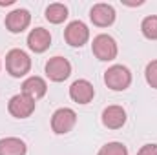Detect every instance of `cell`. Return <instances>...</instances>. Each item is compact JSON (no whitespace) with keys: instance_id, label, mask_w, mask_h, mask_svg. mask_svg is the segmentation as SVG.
<instances>
[{"instance_id":"44dd1931","label":"cell","mask_w":157,"mask_h":155,"mask_svg":"<svg viewBox=\"0 0 157 155\" xmlns=\"http://www.w3.org/2000/svg\"><path fill=\"white\" fill-rule=\"evenodd\" d=\"M0 66H2V64H0Z\"/></svg>"},{"instance_id":"5bb4252c","label":"cell","mask_w":157,"mask_h":155,"mask_svg":"<svg viewBox=\"0 0 157 155\" xmlns=\"http://www.w3.org/2000/svg\"><path fill=\"white\" fill-rule=\"evenodd\" d=\"M28 146L18 137H6L0 139V155H26Z\"/></svg>"},{"instance_id":"6da1fadb","label":"cell","mask_w":157,"mask_h":155,"mask_svg":"<svg viewBox=\"0 0 157 155\" xmlns=\"http://www.w3.org/2000/svg\"><path fill=\"white\" fill-rule=\"evenodd\" d=\"M6 70L11 77L20 78L29 73L31 70V59L26 51L22 49H11L6 55Z\"/></svg>"},{"instance_id":"ba28073f","label":"cell","mask_w":157,"mask_h":155,"mask_svg":"<svg viewBox=\"0 0 157 155\" xmlns=\"http://www.w3.org/2000/svg\"><path fill=\"white\" fill-rule=\"evenodd\" d=\"M90 18H91V22L95 26L108 28V26H112L115 22V9L110 4H104V2L95 4L91 7V11H90Z\"/></svg>"},{"instance_id":"7c38bea8","label":"cell","mask_w":157,"mask_h":155,"mask_svg":"<svg viewBox=\"0 0 157 155\" xmlns=\"http://www.w3.org/2000/svg\"><path fill=\"white\" fill-rule=\"evenodd\" d=\"M126 122V112L121 106H108L102 112V124L110 130H119Z\"/></svg>"},{"instance_id":"30bf717a","label":"cell","mask_w":157,"mask_h":155,"mask_svg":"<svg viewBox=\"0 0 157 155\" xmlns=\"http://www.w3.org/2000/svg\"><path fill=\"white\" fill-rule=\"evenodd\" d=\"M31 24V15L28 9H13L6 17V28L11 33H22Z\"/></svg>"},{"instance_id":"277c9868","label":"cell","mask_w":157,"mask_h":155,"mask_svg":"<svg viewBox=\"0 0 157 155\" xmlns=\"http://www.w3.org/2000/svg\"><path fill=\"white\" fill-rule=\"evenodd\" d=\"M75 122H77V113L71 108H60L51 117V130L57 135H64L73 130Z\"/></svg>"},{"instance_id":"9a60e30c","label":"cell","mask_w":157,"mask_h":155,"mask_svg":"<svg viewBox=\"0 0 157 155\" xmlns=\"http://www.w3.org/2000/svg\"><path fill=\"white\" fill-rule=\"evenodd\" d=\"M46 18L51 24H60V22H64L68 18V7L64 4H59V2L49 4L46 7Z\"/></svg>"},{"instance_id":"8992f818","label":"cell","mask_w":157,"mask_h":155,"mask_svg":"<svg viewBox=\"0 0 157 155\" xmlns=\"http://www.w3.org/2000/svg\"><path fill=\"white\" fill-rule=\"evenodd\" d=\"M64 39L70 46L73 47H82L88 39H90V29L84 22L80 20H73L66 26V31H64Z\"/></svg>"},{"instance_id":"e0dca14e","label":"cell","mask_w":157,"mask_h":155,"mask_svg":"<svg viewBox=\"0 0 157 155\" xmlns=\"http://www.w3.org/2000/svg\"><path fill=\"white\" fill-rule=\"evenodd\" d=\"M97 155H128V148L122 142H108L99 150Z\"/></svg>"},{"instance_id":"2e32d148","label":"cell","mask_w":157,"mask_h":155,"mask_svg":"<svg viewBox=\"0 0 157 155\" xmlns=\"http://www.w3.org/2000/svg\"><path fill=\"white\" fill-rule=\"evenodd\" d=\"M141 31L146 39L157 40V15H150L141 22Z\"/></svg>"},{"instance_id":"ac0fdd59","label":"cell","mask_w":157,"mask_h":155,"mask_svg":"<svg viewBox=\"0 0 157 155\" xmlns=\"http://www.w3.org/2000/svg\"><path fill=\"white\" fill-rule=\"evenodd\" d=\"M144 75H146V82H148L152 88L157 89V60H152V62L146 66Z\"/></svg>"},{"instance_id":"9c48e42d","label":"cell","mask_w":157,"mask_h":155,"mask_svg":"<svg viewBox=\"0 0 157 155\" xmlns=\"http://www.w3.org/2000/svg\"><path fill=\"white\" fill-rule=\"evenodd\" d=\"M93 95H95V89H93L91 82L86 80V78H78V80H75L70 86V97L77 104H88V102H91Z\"/></svg>"},{"instance_id":"52a82bcc","label":"cell","mask_w":157,"mask_h":155,"mask_svg":"<svg viewBox=\"0 0 157 155\" xmlns=\"http://www.w3.org/2000/svg\"><path fill=\"white\" fill-rule=\"evenodd\" d=\"M46 75L53 82H62L71 75V64L64 57H53L46 64Z\"/></svg>"},{"instance_id":"5b68a950","label":"cell","mask_w":157,"mask_h":155,"mask_svg":"<svg viewBox=\"0 0 157 155\" xmlns=\"http://www.w3.org/2000/svg\"><path fill=\"white\" fill-rule=\"evenodd\" d=\"M7 110L15 119H28L35 112V100L24 93H18L15 97L9 99L7 102Z\"/></svg>"},{"instance_id":"4fadbf2b","label":"cell","mask_w":157,"mask_h":155,"mask_svg":"<svg viewBox=\"0 0 157 155\" xmlns=\"http://www.w3.org/2000/svg\"><path fill=\"white\" fill-rule=\"evenodd\" d=\"M46 91H48V84H46L44 78H40V77H29L22 82V93L31 97L33 100L44 97Z\"/></svg>"},{"instance_id":"d6986e66","label":"cell","mask_w":157,"mask_h":155,"mask_svg":"<svg viewBox=\"0 0 157 155\" xmlns=\"http://www.w3.org/2000/svg\"><path fill=\"white\" fill-rule=\"evenodd\" d=\"M137 155H157V144H144Z\"/></svg>"},{"instance_id":"7a4b0ae2","label":"cell","mask_w":157,"mask_h":155,"mask_svg":"<svg viewBox=\"0 0 157 155\" xmlns=\"http://www.w3.org/2000/svg\"><path fill=\"white\" fill-rule=\"evenodd\" d=\"M104 82L113 91H124L132 84V73L126 66L115 64L104 71Z\"/></svg>"},{"instance_id":"3957f363","label":"cell","mask_w":157,"mask_h":155,"mask_svg":"<svg viewBox=\"0 0 157 155\" xmlns=\"http://www.w3.org/2000/svg\"><path fill=\"white\" fill-rule=\"evenodd\" d=\"M91 49H93V55L99 59V60H113L117 57V42L112 39L110 35H97L93 39L91 44Z\"/></svg>"},{"instance_id":"ffe728a7","label":"cell","mask_w":157,"mask_h":155,"mask_svg":"<svg viewBox=\"0 0 157 155\" xmlns=\"http://www.w3.org/2000/svg\"><path fill=\"white\" fill-rule=\"evenodd\" d=\"M15 0H0V6H11Z\"/></svg>"},{"instance_id":"8fae6325","label":"cell","mask_w":157,"mask_h":155,"mask_svg":"<svg viewBox=\"0 0 157 155\" xmlns=\"http://www.w3.org/2000/svg\"><path fill=\"white\" fill-rule=\"evenodd\" d=\"M49 44H51V35H49L48 29H44V28H35V29L29 31V35H28V46H29L31 51H35V53H44V51L49 47Z\"/></svg>"}]
</instances>
